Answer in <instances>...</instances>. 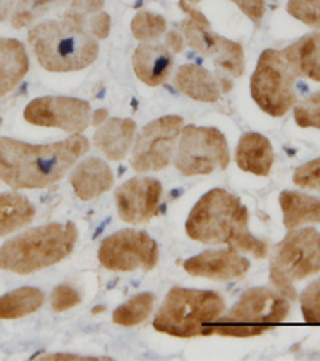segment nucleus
Segmentation results:
<instances>
[{
    "label": "nucleus",
    "instance_id": "1",
    "mask_svg": "<svg viewBox=\"0 0 320 361\" xmlns=\"http://www.w3.org/2000/svg\"><path fill=\"white\" fill-rule=\"evenodd\" d=\"M88 150L90 141L82 135L52 144L0 137V180L15 190L50 188Z\"/></svg>",
    "mask_w": 320,
    "mask_h": 361
},
{
    "label": "nucleus",
    "instance_id": "2",
    "mask_svg": "<svg viewBox=\"0 0 320 361\" xmlns=\"http://www.w3.org/2000/svg\"><path fill=\"white\" fill-rule=\"evenodd\" d=\"M250 213L231 192L211 189L191 209L186 233L202 245H226L264 259L269 246L250 232Z\"/></svg>",
    "mask_w": 320,
    "mask_h": 361
},
{
    "label": "nucleus",
    "instance_id": "3",
    "mask_svg": "<svg viewBox=\"0 0 320 361\" xmlns=\"http://www.w3.org/2000/svg\"><path fill=\"white\" fill-rule=\"evenodd\" d=\"M28 42L39 64L50 72H74L92 66L100 56L98 40L82 11L66 8L58 20L34 24Z\"/></svg>",
    "mask_w": 320,
    "mask_h": 361
},
{
    "label": "nucleus",
    "instance_id": "4",
    "mask_svg": "<svg viewBox=\"0 0 320 361\" xmlns=\"http://www.w3.org/2000/svg\"><path fill=\"white\" fill-rule=\"evenodd\" d=\"M74 222H50L29 228L0 246V270L29 275L64 261L76 248Z\"/></svg>",
    "mask_w": 320,
    "mask_h": 361
},
{
    "label": "nucleus",
    "instance_id": "5",
    "mask_svg": "<svg viewBox=\"0 0 320 361\" xmlns=\"http://www.w3.org/2000/svg\"><path fill=\"white\" fill-rule=\"evenodd\" d=\"M290 315V300L277 290L250 288L231 309L205 329L203 336L256 338L279 326Z\"/></svg>",
    "mask_w": 320,
    "mask_h": 361
},
{
    "label": "nucleus",
    "instance_id": "6",
    "mask_svg": "<svg viewBox=\"0 0 320 361\" xmlns=\"http://www.w3.org/2000/svg\"><path fill=\"white\" fill-rule=\"evenodd\" d=\"M226 300L218 293L191 288H173L157 310L153 326L162 334L191 339L203 336L211 323L226 312Z\"/></svg>",
    "mask_w": 320,
    "mask_h": 361
},
{
    "label": "nucleus",
    "instance_id": "7",
    "mask_svg": "<svg viewBox=\"0 0 320 361\" xmlns=\"http://www.w3.org/2000/svg\"><path fill=\"white\" fill-rule=\"evenodd\" d=\"M316 274H320V232L311 227L288 231L271 259V283L288 300H295V281Z\"/></svg>",
    "mask_w": 320,
    "mask_h": 361
},
{
    "label": "nucleus",
    "instance_id": "8",
    "mask_svg": "<svg viewBox=\"0 0 320 361\" xmlns=\"http://www.w3.org/2000/svg\"><path fill=\"white\" fill-rule=\"evenodd\" d=\"M295 72L290 68L280 50H264L250 80L253 101L271 117H283L297 106Z\"/></svg>",
    "mask_w": 320,
    "mask_h": 361
},
{
    "label": "nucleus",
    "instance_id": "9",
    "mask_svg": "<svg viewBox=\"0 0 320 361\" xmlns=\"http://www.w3.org/2000/svg\"><path fill=\"white\" fill-rule=\"evenodd\" d=\"M174 154V168L188 178L226 170L231 161L226 136L215 126L184 125Z\"/></svg>",
    "mask_w": 320,
    "mask_h": 361
},
{
    "label": "nucleus",
    "instance_id": "10",
    "mask_svg": "<svg viewBox=\"0 0 320 361\" xmlns=\"http://www.w3.org/2000/svg\"><path fill=\"white\" fill-rule=\"evenodd\" d=\"M184 118L165 116L144 125L131 149L130 165L136 173H154L170 166Z\"/></svg>",
    "mask_w": 320,
    "mask_h": 361
},
{
    "label": "nucleus",
    "instance_id": "11",
    "mask_svg": "<svg viewBox=\"0 0 320 361\" xmlns=\"http://www.w3.org/2000/svg\"><path fill=\"white\" fill-rule=\"evenodd\" d=\"M160 251L155 240L143 231L124 228L101 242L98 261L111 272H144L153 270L159 262Z\"/></svg>",
    "mask_w": 320,
    "mask_h": 361
},
{
    "label": "nucleus",
    "instance_id": "12",
    "mask_svg": "<svg viewBox=\"0 0 320 361\" xmlns=\"http://www.w3.org/2000/svg\"><path fill=\"white\" fill-rule=\"evenodd\" d=\"M24 118L35 126L81 135L92 125V106L88 101L69 96H42L26 106Z\"/></svg>",
    "mask_w": 320,
    "mask_h": 361
},
{
    "label": "nucleus",
    "instance_id": "13",
    "mask_svg": "<svg viewBox=\"0 0 320 361\" xmlns=\"http://www.w3.org/2000/svg\"><path fill=\"white\" fill-rule=\"evenodd\" d=\"M179 31L186 45L196 50L198 55L210 58L220 69L235 79L244 75L245 56L242 45L211 31L208 20L196 21L188 18L179 23Z\"/></svg>",
    "mask_w": 320,
    "mask_h": 361
},
{
    "label": "nucleus",
    "instance_id": "14",
    "mask_svg": "<svg viewBox=\"0 0 320 361\" xmlns=\"http://www.w3.org/2000/svg\"><path fill=\"white\" fill-rule=\"evenodd\" d=\"M162 194L160 180L155 178H131L116 189V203L120 219L126 224H143L159 212Z\"/></svg>",
    "mask_w": 320,
    "mask_h": 361
},
{
    "label": "nucleus",
    "instance_id": "15",
    "mask_svg": "<svg viewBox=\"0 0 320 361\" xmlns=\"http://www.w3.org/2000/svg\"><path fill=\"white\" fill-rule=\"evenodd\" d=\"M250 261L234 248L210 250L184 261L183 269L192 276H202L213 281H232L249 274Z\"/></svg>",
    "mask_w": 320,
    "mask_h": 361
},
{
    "label": "nucleus",
    "instance_id": "16",
    "mask_svg": "<svg viewBox=\"0 0 320 361\" xmlns=\"http://www.w3.org/2000/svg\"><path fill=\"white\" fill-rule=\"evenodd\" d=\"M131 64L136 77L143 83L148 87H160L172 77L174 53L167 45L143 42L133 53Z\"/></svg>",
    "mask_w": 320,
    "mask_h": 361
},
{
    "label": "nucleus",
    "instance_id": "17",
    "mask_svg": "<svg viewBox=\"0 0 320 361\" xmlns=\"http://www.w3.org/2000/svg\"><path fill=\"white\" fill-rule=\"evenodd\" d=\"M69 183L76 195L81 200L88 202L111 190L114 185V173L105 160L88 157L74 166Z\"/></svg>",
    "mask_w": 320,
    "mask_h": 361
},
{
    "label": "nucleus",
    "instance_id": "18",
    "mask_svg": "<svg viewBox=\"0 0 320 361\" xmlns=\"http://www.w3.org/2000/svg\"><path fill=\"white\" fill-rule=\"evenodd\" d=\"M136 122L133 118H107L96 128L93 135L95 147L105 154L106 159L120 161L126 157L135 142Z\"/></svg>",
    "mask_w": 320,
    "mask_h": 361
},
{
    "label": "nucleus",
    "instance_id": "19",
    "mask_svg": "<svg viewBox=\"0 0 320 361\" xmlns=\"http://www.w3.org/2000/svg\"><path fill=\"white\" fill-rule=\"evenodd\" d=\"M173 83L181 93L198 102H218L223 94L221 79L197 64L181 66Z\"/></svg>",
    "mask_w": 320,
    "mask_h": 361
},
{
    "label": "nucleus",
    "instance_id": "20",
    "mask_svg": "<svg viewBox=\"0 0 320 361\" xmlns=\"http://www.w3.org/2000/svg\"><path fill=\"white\" fill-rule=\"evenodd\" d=\"M275 161L274 147L259 133H245L235 147V164L245 173L268 176Z\"/></svg>",
    "mask_w": 320,
    "mask_h": 361
},
{
    "label": "nucleus",
    "instance_id": "21",
    "mask_svg": "<svg viewBox=\"0 0 320 361\" xmlns=\"http://www.w3.org/2000/svg\"><path fill=\"white\" fill-rule=\"evenodd\" d=\"M29 72V56L23 42L0 37V99L20 85Z\"/></svg>",
    "mask_w": 320,
    "mask_h": 361
},
{
    "label": "nucleus",
    "instance_id": "22",
    "mask_svg": "<svg viewBox=\"0 0 320 361\" xmlns=\"http://www.w3.org/2000/svg\"><path fill=\"white\" fill-rule=\"evenodd\" d=\"M282 55L295 75L320 83V32L307 34L293 42L282 50Z\"/></svg>",
    "mask_w": 320,
    "mask_h": 361
},
{
    "label": "nucleus",
    "instance_id": "23",
    "mask_svg": "<svg viewBox=\"0 0 320 361\" xmlns=\"http://www.w3.org/2000/svg\"><path fill=\"white\" fill-rule=\"evenodd\" d=\"M283 226L288 231L304 224H320V198L303 192L283 190L279 195Z\"/></svg>",
    "mask_w": 320,
    "mask_h": 361
},
{
    "label": "nucleus",
    "instance_id": "24",
    "mask_svg": "<svg viewBox=\"0 0 320 361\" xmlns=\"http://www.w3.org/2000/svg\"><path fill=\"white\" fill-rule=\"evenodd\" d=\"M34 216L35 208L28 197L16 192L0 194V237L31 224Z\"/></svg>",
    "mask_w": 320,
    "mask_h": 361
},
{
    "label": "nucleus",
    "instance_id": "25",
    "mask_svg": "<svg viewBox=\"0 0 320 361\" xmlns=\"http://www.w3.org/2000/svg\"><path fill=\"white\" fill-rule=\"evenodd\" d=\"M45 302V294L37 288L23 286L0 298V320H16L37 312Z\"/></svg>",
    "mask_w": 320,
    "mask_h": 361
},
{
    "label": "nucleus",
    "instance_id": "26",
    "mask_svg": "<svg viewBox=\"0 0 320 361\" xmlns=\"http://www.w3.org/2000/svg\"><path fill=\"white\" fill-rule=\"evenodd\" d=\"M72 0H18L13 15H11V26L23 29L34 24L40 18L59 8H68Z\"/></svg>",
    "mask_w": 320,
    "mask_h": 361
},
{
    "label": "nucleus",
    "instance_id": "27",
    "mask_svg": "<svg viewBox=\"0 0 320 361\" xmlns=\"http://www.w3.org/2000/svg\"><path fill=\"white\" fill-rule=\"evenodd\" d=\"M155 298L150 293L136 294L135 298L126 300L125 304L117 307L112 314V322L119 326H138L148 320L154 310Z\"/></svg>",
    "mask_w": 320,
    "mask_h": 361
},
{
    "label": "nucleus",
    "instance_id": "28",
    "mask_svg": "<svg viewBox=\"0 0 320 361\" xmlns=\"http://www.w3.org/2000/svg\"><path fill=\"white\" fill-rule=\"evenodd\" d=\"M133 37L140 42H150L159 39L167 31V21L162 15H157L154 11L141 10L133 16L130 24Z\"/></svg>",
    "mask_w": 320,
    "mask_h": 361
},
{
    "label": "nucleus",
    "instance_id": "29",
    "mask_svg": "<svg viewBox=\"0 0 320 361\" xmlns=\"http://www.w3.org/2000/svg\"><path fill=\"white\" fill-rule=\"evenodd\" d=\"M293 117L301 128L320 130V92L311 94L309 98L295 106Z\"/></svg>",
    "mask_w": 320,
    "mask_h": 361
},
{
    "label": "nucleus",
    "instance_id": "30",
    "mask_svg": "<svg viewBox=\"0 0 320 361\" xmlns=\"http://www.w3.org/2000/svg\"><path fill=\"white\" fill-rule=\"evenodd\" d=\"M287 13L306 26L320 29V0H288Z\"/></svg>",
    "mask_w": 320,
    "mask_h": 361
},
{
    "label": "nucleus",
    "instance_id": "31",
    "mask_svg": "<svg viewBox=\"0 0 320 361\" xmlns=\"http://www.w3.org/2000/svg\"><path fill=\"white\" fill-rule=\"evenodd\" d=\"M300 305L306 323L320 324V279L304 288L300 296Z\"/></svg>",
    "mask_w": 320,
    "mask_h": 361
},
{
    "label": "nucleus",
    "instance_id": "32",
    "mask_svg": "<svg viewBox=\"0 0 320 361\" xmlns=\"http://www.w3.org/2000/svg\"><path fill=\"white\" fill-rule=\"evenodd\" d=\"M293 183L301 189L320 192V157L298 166L293 173Z\"/></svg>",
    "mask_w": 320,
    "mask_h": 361
},
{
    "label": "nucleus",
    "instance_id": "33",
    "mask_svg": "<svg viewBox=\"0 0 320 361\" xmlns=\"http://www.w3.org/2000/svg\"><path fill=\"white\" fill-rule=\"evenodd\" d=\"M82 302V296L76 288L71 285H59L52 293L50 304L53 312H66L77 307Z\"/></svg>",
    "mask_w": 320,
    "mask_h": 361
},
{
    "label": "nucleus",
    "instance_id": "34",
    "mask_svg": "<svg viewBox=\"0 0 320 361\" xmlns=\"http://www.w3.org/2000/svg\"><path fill=\"white\" fill-rule=\"evenodd\" d=\"M88 29L96 40H105L111 32V16L106 11H98L90 16Z\"/></svg>",
    "mask_w": 320,
    "mask_h": 361
},
{
    "label": "nucleus",
    "instance_id": "35",
    "mask_svg": "<svg viewBox=\"0 0 320 361\" xmlns=\"http://www.w3.org/2000/svg\"><path fill=\"white\" fill-rule=\"evenodd\" d=\"M253 23H259L266 13V0H232Z\"/></svg>",
    "mask_w": 320,
    "mask_h": 361
},
{
    "label": "nucleus",
    "instance_id": "36",
    "mask_svg": "<svg viewBox=\"0 0 320 361\" xmlns=\"http://www.w3.org/2000/svg\"><path fill=\"white\" fill-rule=\"evenodd\" d=\"M105 7V0H72L68 8L82 11L83 15H95Z\"/></svg>",
    "mask_w": 320,
    "mask_h": 361
},
{
    "label": "nucleus",
    "instance_id": "37",
    "mask_svg": "<svg viewBox=\"0 0 320 361\" xmlns=\"http://www.w3.org/2000/svg\"><path fill=\"white\" fill-rule=\"evenodd\" d=\"M165 45L170 48L173 53H181L186 47V40L179 31H170L165 37Z\"/></svg>",
    "mask_w": 320,
    "mask_h": 361
},
{
    "label": "nucleus",
    "instance_id": "38",
    "mask_svg": "<svg viewBox=\"0 0 320 361\" xmlns=\"http://www.w3.org/2000/svg\"><path fill=\"white\" fill-rule=\"evenodd\" d=\"M18 0H0V23L13 15Z\"/></svg>",
    "mask_w": 320,
    "mask_h": 361
},
{
    "label": "nucleus",
    "instance_id": "39",
    "mask_svg": "<svg viewBox=\"0 0 320 361\" xmlns=\"http://www.w3.org/2000/svg\"><path fill=\"white\" fill-rule=\"evenodd\" d=\"M39 360H47V361H63V360H98V358H88V357H81V355H72V353H55V355H44V357L39 358Z\"/></svg>",
    "mask_w": 320,
    "mask_h": 361
},
{
    "label": "nucleus",
    "instance_id": "40",
    "mask_svg": "<svg viewBox=\"0 0 320 361\" xmlns=\"http://www.w3.org/2000/svg\"><path fill=\"white\" fill-rule=\"evenodd\" d=\"M107 118H109V111L105 109V107H101V109H96L95 112H92V125L93 126L102 125Z\"/></svg>",
    "mask_w": 320,
    "mask_h": 361
},
{
    "label": "nucleus",
    "instance_id": "41",
    "mask_svg": "<svg viewBox=\"0 0 320 361\" xmlns=\"http://www.w3.org/2000/svg\"><path fill=\"white\" fill-rule=\"evenodd\" d=\"M186 2H189V4H198V2H201V0H186Z\"/></svg>",
    "mask_w": 320,
    "mask_h": 361
},
{
    "label": "nucleus",
    "instance_id": "42",
    "mask_svg": "<svg viewBox=\"0 0 320 361\" xmlns=\"http://www.w3.org/2000/svg\"><path fill=\"white\" fill-rule=\"evenodd\" d=\"M2 123H4V118L0 117V128H2Z\"/></svg>",
    "mask_w": 320,
    "mask_h": 361
}]
</instances>
